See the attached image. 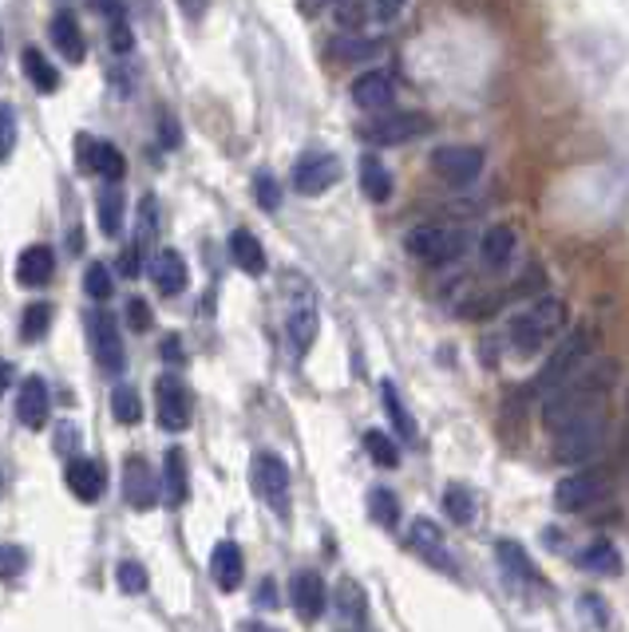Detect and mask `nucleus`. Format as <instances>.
Returning <instances> with one entry per match:
<instances>
[{"instance_id": "obj_41", "label": "nucleus", "mask_w": 629, "mask_h": 632, "mask_svg": "<svg viewBox=\"0 0 629 632\" xmlns=\"http://www.w3.org/2000/svg\"><path fill=\"white\" fill-rule=\"evenodd\" d=\"M84 288H88L91 301H107L116 288H111V269L104 265V261H96V265H88V273H84Z\"/></svg>"}, {"instance_id": "obj_29", "label": "nucleus", "mask_w": 629, "mask_h": 632, "mask_svg": "<svg viewBox=\"0 0 629 632\" xmlns=\"http://www.w3.org/2000/svg\"><path fill=\"white\" fill-rule=\"evenodd\" d=\"M360 190L377 201V206H384V201L392 198V174H388V166L380 163L377 154H365V159H360Z\"/></svg>"}, {"instance_id": "obj_12", "label": "nucleus", "mask_w": 629, "mask_h": 632, "mask_svg": "<svg viewBox=\"0 0 629 632\" xmlns=\"http://www.w3.org/2000/svg\"><path fill=\"white\" fill-rule=\"evenodd\" d=\"M91 328V345H96V360L104 372L119 375L127 368V352H123V336H119V320L111 313H91L88 316Z\"/></svg>"}, {"instance_id": "obj_26", "label": "nucleus", "mask_w": 629, "mask_h": 632, "mask_svg": "<svg viewBox=\"0 0 629 632\" xmlns=\"http://www.w3.org/2000/svg\"><path fill=\"white\" fill-rule=\"evenodd\" d=\"M68 490L79 502H96L104 494V470L91 459H72L68 462Z\"/></svg>"}, {"instance_id": "obj_53", "label": "nucleus", "mask_w": 629, "mask_h": 632, "mask_svg": "<svg viewBox=\"0 0 629 632\" xmlns=\"http://www.w3.org/2000/svg\"><path fill=\"white\" fill-rule=\"evenodd\" d=\"M88 4L99 12V17H107V20L119 17V12H127V9H123V0H88Z\"/></svg>"}, {"instance_id": "obj_37", "label": "nucleus", "mask_w": 629, "mask_h": 632, "mask_svg": "<svg viewBox=\"0 0 629 632\" xmlns=\"http://www.w3.org/2000/svg\"><path fill=\"white\" fill-rule=\"evenodd\" d=\"M380 52V40H368V36H337L333 40V56L345 59V64H360V59L377 56Z\"/></svg>"}, {"instance_id": "obj_20", "label": "nucleus", "mask_w": 629, "mask_h": 632, "mask_svg": "<svg viewBox=\"0 0 629 632\" xmlns=\"http://www.w3.org/2000/svg\"><path fill=\"white\" fill-rule=\"evenodd\" d=\"M408 542H412V549H416L420 557H427L432 566L452 569V557H447V546H444V530H440L432 517H416L412 530H408Z\"/></svg>"}, {"instance_id": "obj_39", "label": "nucleus", "mask_w": 629, "mask_h": 632, "mask_svg": "<svg viewBox=\"0 0 629 632\" xmlns=\"http://www.w3.org/2000/svg\"><path fill=\"white\" fill-rule=\"evenodd\" d=\"M48 328H52V305H29V308H24V320H20V340H24V345H36Z\"/></svg>"}, {"instance_id": "obj_27", "label": "nucleus", "mask_w": 629, "mask_h": 632, "mask_svg": "<svg viewBox=\"0 0 629 632\" xmlns=\"http://www.w3.org/2000/svg\"><path fill=\"white\" fill-rule=\"evenodd\" d=\"M230 258H234V265L242 269V273H250V277H262L265 273V250L250 230L230 233Z\"/></svg>"}, {"instance_id": "obj_43", "label": "nucleus", "mask_w": 629, "mask_h": 632, "mask_svg": "<svg viewBox=\"0 0 629 632\" xmlns=\"http://www.w3.org/2000/svg\"><path fill=\"white\" fill-rule=\"evenodd\" d=\"M155 221H159V206H155V198L147 194V198L139 201V230H135V241L143 246V250L151 246V241H155V230H159Z\"/></svg>"}, {"instance_id": "obj_54", "label": "nucleus", "mask_w": 629, "mask_h": 632, "mask_svg": "<svg viewBox=\"0 0 629 632\" xmlns=\"http://www.w3.org/2000/svg\"><path fill=\"white\" fill-rule=\"evenodd\" d=\"M203 9H206V0H183V12H186V17H203Z\"/></svg>"}, {"instance_id": "obj_25", "label": "nucleus", "mask_w": 629, "mask_h": 632, "mask_svg": "<svg viewBox=\"0 0 629 632\" xmlns=\"http://www.w3.org/2000/svg\"><path fill=\"white\" fill-rule=\"evenodd\" d=\"M495 557L503 562V569L514 577V581H523V585H539V566L531 562V554H527V546H519L514 537H499L495 542Z\"/></svg>"}, {"instance_id": "obj_8", "label": "nucleus", "mask_w": 629, "mask_h": 632, "mask_svg": "<svg viewBox=\"0 0 629 632\" xmlns=\"http://www.w3.org/2000/svg\"><path fill=\"white\" fill-rule=\"evenodd\" d=\"M432 171H436L447 186L464 190V186H471L475 178L484 174V151H479V146H464V143L436 146V151H432Z\"/></svg>"}, {"instance_id": "obj_44", "label": "nucleus", "mask_w": 629, "mask_h": 632, "mask_svg": "<svg viewBox=\"0 0 629 632\" xmlns=\"http://www.w3.org/2000/svg\"><path fill=\"white\" fill-rule=\"evenodd\" d=\"M17 151V111L12 103H0V163H9Z\"/></svg>"}, {"instance_id": "obj_5", "label": "nucleus", "mask_w": 629, "mask_h": 632, "mask_svg": "<svg viewBox=\"0 0 629 632\" xmlns=\"http://www.w3.org/2000/svg\"><path fill=\"white\" fill-rule=\"evenodd\" d=\"M404 250L408 258L424 261V265H447V261H455L467 250V233L427 221V226H412V230L404 233Z\"/></svg>"}, {"instance_id": "obj_18", "label": "nucleus", "mask_w": 629, "mask_h": 632, "mask_svg": "<svg viewBox=\"0 0 629 632\" xmlns=\"http://www.w3.org/2000/svg\"><path fill=\"white\" fill-rule=\"evenodd\" d=\"M210 577L214 585L223 589V593H234V589H242V577H246V557L238 549V542H218L210 554Z\"/></svg>"}, {"instance_id": "obj_1", "label": "nucleus", "mask_w": 629, "mask_h": 632, "mask_svg": "<svg viewBox=\"0 0 629 632\" xmlns=\"http://www.w3.org/2000/svg\"><path fill=\"white\" fill-rule=\"evenodd\" d=\"M610 388H614V368L610 364L590 368L586 375H566L554 392L542 395V423H546V432L554 435L558 427L582 419V415L606 412Z\"/></svg>"}, {"instance_id": "obj_42", "label": "nucleus", "mask_w": 629, "mask_h": 632, "mask_svg": "<svg viewBox=\"0 0 629 632\" xmlns=\"http://www.w3.org/2000/svg\"><path fill=\"white\" fill-rule=\"evenodd\" d=\"M253 198H258V206H262V210H278V206H281V186H278V178H273L270 171L253 174Z\"/></svg>"}, {"instance_id": "obj_56", "label": "nucleus", "mask_w": 629, "mask_h": 632, "mask_svg": "<svg viewBox=\"0 0 629 632\" xmlns=\"http://www.w3.org/2000/svg\"><path fill=\"white\" fill-rule=\"evenodd\" d=\"M9 380H12V364H4V360H0V395H4V388H9Z\"/></svg>"}, {"instance_id": "obj_19", "label": "nucleus", "mask_w": 629, "mask_h": 632, "mask_svg": "<svg viewBox=\"0 0 629 632\" xmlns=\"http://www.w3.org/2000/svg\"><path fill=\"white\" fill-rule=\"evenodd\" d=\"M48 36H52V44H56L59 56L68 59V64H84V56H88V44H84V32H79V20L72 17L68 9H59L56 17H52Z\"/></svg>"}, {"instance_id": "obj_21", "label": "nucleus", "mask_w": 629, "mask_h": 632, "mask_svg": "<svg viewBox=\"0 0 629 632\" xmlns=\"http://www.w3.org/2000/svg\"><path fill=\"white\" fill-rule=\"evenodd\" d=\"M52 273H56V253H52L48 246H29V250L17 258V281L24 288L48 285Z\"/></svg>"}, {"instance_id": "obj_28", "label": "nucleus", "mask_w": 629, "mask_h": 632, "mask_svg": "<svg viewBox=\"0 0 629 632\" xmlns=\"http://www.w3.org/2000/svg\"><path fill=\"white\" fill-rule=\"evenodd\" d=\"M123 214H127V198H123V190L111 183L96 201V218H99L104 238H119V233H123Z\"/></svg>"}, {"instance_id": "obj_16", "label": "nucleus", "mask_w": 629, "mask_h": 632, "mask_svg": "<svg viewBox=\"0 0 629 632\" xmlns=\"http://www.w3.org/2000/svg\"><path fill=\"white\" fill-rule=\"evenodd\" d=\"M290 601H293V609H297L301 621H317V617L325 613V604H329V593H325V581H321V574H313V569H301V574H293Z\"/></svg>"}, {"instance_id": "obj_9", "label": "nucleus", "mask_w": 629, "mask_h": 632, "mask_svg": "<svg viewBox=\"0 0 629 632\" xmlns=\"http://www.w3.org/2000/svg\"><path fill=\"white\" fill-rule=\"evenodd\" d=\"M155 407H159V427H163V432H186V427H191V412H194L191 388H186L175 372H163L155 380Z\"/></svg>"}, {"instance_id": "obj_3", "label": "nucleus", "mask_w": 629, "mask_h": 632, "mask_svg": "<svg viewBox=\"0 0 629 632\" xmlns=\"http://www.w3.org/2000/svg\"><path fill=\"white\" fill-rule=\"evenodd\" d=\"M614 490V479L606 467H582V470H571L566 479L554 482V506L562 514H578V510H590L598 502L610 499Z\"/></svg>"}, {"instance_id": "obj_14", "label": "nucleus", "mask_w": 629, "mask_h": 632, "mask_svg": "<svg viewBox=\"0 0 629 632\" xmlns=\"http://www.w3.org/2000/svg\"><path fill=\"white\" fill-rule=\"evenodd\" d=\"M76 151H79V166H84V171L104 174L107 183H119V178L127 174L123 151H119V146L96 143V139H88V134H79V139H76Z\"/></svg>"}, {"instance_id": "obj_7", "label": "nucleus", "mask_w": 629, "mask_h": 632, "mask_svg": "<svg viewBox=\"0 0 629 632\" xmlns=\"http://www.w3.org/2000/svg\"><path fill=\"white\" fill-rule=\"evenodd\" d=\"M432 131V116L424 111H388V116H377L365 123V139L377 146H400V143H412L420 134Z\"/></svg>"}, {"instance_id": "obj_11", "label": "nucleus", "mask_w": 629, "mask_h": 632, "mask_svg": "<svg viewBox=\"0 0 629 632\" xmlns=\"http://www.w3.org/2000/svg\"><path fill=\"white\" fill-rule=\"evenodd\" d=\"M340 183V159L337 154H321V151H310L301 154L297 163H293V186H297L301 194H310V198H317V194H325L329 186Z\"/></svg>"}, {"instance_id": "obj_55", "label": "nucleus", "mask_w": 629, "mask_h": 632, "mask_svg": "<svg viewBox=\"0 0 629 632\" xmlns=\"http://www.w3.org/2000/svg\"><path fill=\"white\" fill-rule=\"evenodd\" d=\"M163 143H166V146H178V131H175V123H166V119H163Z\"/></svg>"}, {"instance_id": "obj_48", "label": "nucleus", "mask_w": 629, "mask_h": 632, "mask_svg": "<svg viewBox=\"0 0 629 632\" xmlns=\"http://www.w3.org/2000/svg\"><path fill=\"white\" fill-rule=\"evenodd\" d=\"M111 48H116L119 56H127V52L135 48V40H131V24H127V12L111 17Z\"/></svg>"}, {"instance_id": "obj_35", "label": "nucleus", "mask_w": 629, "mask_h": 632, "mask_svg": "<svg viewBox=\"0 0 629 632\" xmlns=\"http://www.w3.org/2000/svg\"><path fill=\"white\" fill-rule=\"evenodd\" d=\"M368 514H372V522L384 530H397L400 522V499L392 494V490L377 487V490H368Z\"/></svg>"}, {"instance_id": "obj_32", "label": "nucleus", "mask_w": 629, "mask_h": 632, "mask_svg": "<svg viewBox=\"0 0 629 632\" xmlns=\"http://www.w3.org/2000/svg\"><path fill=\"white\" fill-rule=\"evenodd\" d=\"M578 566L590 569V574L614 577V574H621V554L614 542H590V546L578 554Z\"/></svg>"}, {"instance_id": "obj_38", "label": "nucleus", "mask_w": 629, "mask_h": 632, "mask_svg": "<svg viewBox=\"0 0 629 632\" xmlns=\"http://www.w3.org/2000/svg\"><path fill=\"white\" fill-rule=\"evenodd\" d=\"M444 510L455 526H467V522H475V494L455 482V487H447V494H444Z\"/></svg>"}, {"instance_id": "obj_10", "label": "nucleus", "mask_w": 629, "mask_h": 632, "mask_svg": "<svg viewBox=\"0 0 629 632\" xmlns=\"http://www.w3.org/2000/svg\"><path fill=\"white\" fill-rule=\"evenodd\" d=\"M586 348H590V333H586V328H574V333L551 352V360L539 368V375H534V392L539 395L554 392V388L574 372V364H578L582 356H586Z\"/></svg>"}, {"instance_id": "obj_49", "label": "nucleus", "mask_w": 629, "mask_h": 632, "mask_svg": "<svg viewBox=\"0 0 629 632\" xmlns=\"http://www.w3.org/2000/svg\"><path fill=\"white\" fill-rule=\"evenodd\" d=\"M24 566H29V554H24L20 546H4V549H0V577L24 574Z\"/></svg>"}, {"instance_id": "obj_15", "label": "nucleus", "mask_w": 629, "mask_h": 632, "mask_svg": "<svg viewBox=\"0 0 629 632\" xmlns=\"http://www.w3.org/2000/svg\"><path fill=\"white\" fill-rule=\"evenodd\" d=\"M52 415V395H48V383L40 380V375H29V380L20 383L17 392V419L29 427V432H40Z\"/></svg>"}, {"instance_id": "obj_17", "label": "nucleus", "mask_w": 629, "mask_h": 632, "mask_svg": "<svg viewBox=\"0 0 629 632\" xmlns=\"http://www.w3.org/2000/svg\"><path fill=\"white\" fill-rule=\"evenodd\" d=\"M349 96L360 111H388L392 99H397V84H392L384 72H360V76L353 79Z\"/></svg>"}, {"instance_id": "obj_47", "label": "nucleus", "mask_w": 629, "mask_h": 632, "mask_svg": "<svg viewBox=\"0 0 629 632\" xmlns=\"http://www.w3.org/2000/svg\"><path fill=\"white\" fill-rule=\"evenodd\" d=\"M119 273H123L127 281L143 277V246H139V241H131V246L123 250V258H119Z\"/></svg>"}, {"instance_id": "obj_46", "label": "nucleus", "mask_w": 629, "mask_h": 632, "mask_svg": "<svg viewBox=\"0 0 629 632\" xmlns=\"http://www.w3.org/2000/svg\"><path fill=\"white\" fill-rule=\"evenodd\" d=\"M368 12L372 9H368L365 0H340L337 4V20L345 24V29H360V24L368 20Z\"/></svg>"}, {"instance_id": "obj_51", "label": "nucleus", "mask_w": 629, "mask_h": 632, "mask_svg": "<svg viewBox=\"0 0 629 632\" xmlns=\"http://www.w3.org/2000/svg\"><path fill=\"white\" fill-rule=\"evenodd\" d=\"M408 0H372V17L377 20H397L404 12Z\"/></svg>"}, {"instance_id": "obj_45", "label": "nucleus", "mask_w": 629, "mask_h": 632, "mask_svg": "<svg viewBox=\"0 0 629 632\" xmlns=\"http://www.w3.org/2000/svg\"><path fill=\"white\" fill-rule=\"evenodd\" d=\"M116 581L123 593H143L147 589V569L139 566V562H123V566L116 569Z\"/></svg>"}, {"instance_id": "obj_50", "label": "nucleus", "mask_w": 629, "mask_h": 632, "mask_svg": "<svg viewBox=\"0 0 629 632\" xmlns=\"http://www.w3.org/2000/svg\"><path fill=\"white\" fill-rule=\"evenodd\" d=\"M127 325L135 328V333H147V328H151V305H147L143 297L127 301Z\"/></svg>"}, {"instance_id": "obj_2", "label": "nucleus", "mask_w": 629, "mask_h": 632, "mask_svg": "<svg viewBox=\"0 0 629 632\" xmlns=\"http://www.w3.org/2000/svg\"><path fill=\"white\" fill-rule=\"evenodd\" d=\"M562 325H566V301L542 297L511 320V348L519 356H539L562 333Z\"/></svg>"}, {"instance_id": "obj_4", "label": "nucleus", "mask_w": 629, "mask_h": 632, "mask_svg": "<svg viewBox=\"0 0 629 632\" xmlns=\"http://www.w3.org/2000/svg\"><path fill=\"white\" fill-rule=\"evenodd\" d=\"M601 443H606V412L582 415V419L554 432V459L566 462V467H578V462H590L598 455Z\"/></svg>"}, {"instance_id": "obj_40", "label": "nucleus", "mask_w": 629, "mask_h": 632, "mask_svg": "<svg viewBox=\"0 0 629 632\" xmlns=\"http://www.w3.org/2000/svg\"><path fill=\"white\" fill-rule=\"evenodd\" d=\"M365 450H368V459L377 462V467H384V470H392L400 462V447L388 439L384 432H368L365 435Z\"/></svg>"}, {"instance_id": "obj_36", "label": "nucleus", "mask_w": 629, "mask_h": 632, "mask_svg": "<svg viewBox=\"0 0 629 632\" xmlns=\"http://www.w3.org/2000/svg\"><path fill=\"white\" fill-rule=\"evenodd\" d=\"M111 412H116V419L123 423V427L143 419V403H139V392L131 383H116V392H111Z\"/></svg>"}, {"instance_id": "obj_22", "label": "nucleus", "mask_w": 629, "mask_h": 632, "mask_svg": "<svg viewBox=\"0 0 629 632\" xmlns=\"http://www.w3.org/2000/svg\"><path fill=\"white\" fill-rule=\"evenodd\" d=\"M479 258H484V269H491V273H503L507 265H511L514 258V230L511 226H491V230L484 233V241H479Z\"/></svg>"}, {"instance_id": "obj_33", "label": "nucleus", "mask_w": 629, "mask_h": 632, "mask_svg": "<svg viewBox=\"0 0 629 632\" xmlns=\"http://www.w3.org/2000/svg\"><path fill=\"white\" fill-rule=\"evenodd\" d=\"M337 609L349 624H368V593L353 577H340L337 585Z\"/></svg>"}, {"instance_id": "obj_52", "label": "nucleus", "mask_w": 629, "mask_h": 632, "mask_svg": "<svg viewBox=\"0 0 629 632\" xmlns=\"http://www.w3.org/2000/svg\"><path fill=\"white\" fill-rule=\"evenodd\" d=\"M163 360H171V364H183V340H178V336H166V340H163Z\"/></svg>"}, {"instance_id": "obj_23", "label": "nucleus", "mask_w": 629, "mask_h": 632, "mask_svg": "<svg viewBox=\"0 0 629 632\" xmlns=\"http://www.w3.org/2000/svg\"><path fill=\"white\" fill-rule=\"evenodd\" d=\"M163 494L171 506H183L191 499V470H186V450L171 447L163 462Z\"/></svg>"}, {"instance_id": "obj_13", "label": "nucleus", "mask_w": 629, "mask_h": 632, "mask_svg": "<svg viewBox=\"0 0 629 632\" xmlns=\"http://www.w3.org/2000/svg\"><path fill=\"white\" fill-rule=\"evenodd\" d=\"M123 494L135 510H151L159 502V494H163V482L155 479V470H151V462L143 455H131L123 462Z\"/></svg>"}, {"instance_id": "obj_30", "label": "nucleus", "mask_w": 629, "mask_h": 632, "mask_svg": "<svg viewBox=\"0 0 629 632\" xmlns=\"http://www.w3.org/2000/svg\"><path fill=\"white\" fill-rule=\"evenodd\" d=\"M20 64H24V76H29V84L36 87V91H44V96L59 91V72L48 64V56H44L40 48H24Z\"/></svg>"}, {"instance_id": "obj_31", "label": "nucleus", "mask_w": 629, "mask_h": 632, "mask_svg": "<svg viewBox=\"0 0 629 632\" xmlns=\"http://www.w3.org/2000/svg\"><path fill=\"white\" fill-rule=\"evenodd\" d=\"M313 340H317V305H313V301H301L290 313V345L293 352H305Z\"/></svg>"}, {"instance_id": "obj_34", "label": "nucleus", "mask_w": 629, "mask_h": 632, "mask_svg": "<svg viewBox=\"0 0 629 632\" xmlns=\"http://www.w3.org/2000/svg\"><path fill=\"white\" fill-rule=\"evenodd\" d=\"M380 395H384V412H388V419H392V427L400 432V439H416V423H412V415H408V407H404V400L397 395V383L392 380H384V388H380Z\"/></svg>"}, {"instance_id": "obj_6", "label": "nucleus", "mask_w": 629, "mask_h": 632, "mask_svg": "<svg viewBox=\"0 0 629 632\" xmlns=\"http://www.w3.org/2000/svg\"><path fill=\"white\" fill-rule=\"evenodd\" d=\"M253 490L262 494V502L273 510V514L290 517L293 479H290V467H285V459H281V455L265 450V455H258V459H253Z\"/></svg>"}, {"instance_id": "obj_24", "label": "nucleus", "mask_w": 629, "mask_h": 632, "mask_svg": "<svg viewBox=\"0 0 629 632\" xmlns=\"http://www.w3.org/2000/svg\"><path fill=\"white\" fill-rule=\"evenodd\" d=\"M151 277H155L159 293L163 297H178L186 288V281H191V273H186V261L178 250H163L155 258V265H151Z\"/></svg>"}]
</instances>
